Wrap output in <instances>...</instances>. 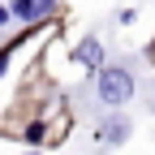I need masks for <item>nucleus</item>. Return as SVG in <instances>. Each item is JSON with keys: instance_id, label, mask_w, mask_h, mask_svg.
<instances>
[{"instance_id": "f03ea898", "label": "nucleus", "mask_w": 155, "mask_h": 155, "mask_svg": "<svg viewBox=\"0 0 155 155\" xmlns=\"http://www.w3.org/2000/svg\"><path fill=\"white\" fill-rule=\"evenodd\" d=\"M73 61H78V65H86V69H95V65L104 61V48H99V39H95V35H91V39H82V43L73 48Z\"/></svg>"}, {"instance_id": "f257e3e1", "label": "nucleus", "mask_w": 155, "mask_h": 155, "mask_svg": "<svg viewBox=\"0 0 155 155\" xmlns=\"http://www.w3.org/2000/svg\"><path fill=\"white\" fill-rule=\"evenodd\" d=\"M95 91H99V99L104 104H125V99H134V78L125 73V69H99V82H95Z\"/></svg>"}, {"instance_id": "39448f33", "label": "nucleus", "mask_w": 155, "mask_h": 155, "mask_svg": "<svg viewBox=\"0 0 155 155\" xmlns=\"http://www.w3.org/2000/svg\"><path fill=\"white\" fill-rule=\"evenodd\" d=\"M9 13H13V9H0V26H5V22H9Z\"/></svg>"}, {"instance_id": "7ed1b4c3", "label": "nucleus", "mask_w": 155, "mask_h": 155, "mask_svg": "<svg viewBox=\"0 0 155 155\" xmlns=\"http://www.w3.org/2000/svg\"><path fill=\"white\" fill-rule=\"evenodd\" d=\"M125 134H129L125 121H108L99 134H95V142H99V147H116V142H125Z\"/></svg>"}, {"instance_id": "423d86ee", "label": "nucleus", "mask_w": 155, "mask_h": 155, "mask_svg": "<svg viewBox=\"0 0 155 155\" xmlns=\"http://www.w3.org/2000/svg\"><path fill=\"white\" fill-rule=\"evenodd\" d=\"M0 73H5V56H0Z\"/></svg>"}, {"instance_id": "20e7f679", "label": "nucleus", "mask_w": 155, "mask_h": 155, "mask_svg": "<svg viewBox=\"0 0 155 155\" xmlns=\"http://www.w3.org/2000/svg\"><path fill=\"white\" fill-rule=\"evenodd\" d=\"M13 13L26 17V22H30V17H43L48 13V0H13Z\"/></svg>"}, {"instance_id": "0eeeda50", "label": "nucleus", "mask_w": 155, "mask_h": 155, "mask_svg": "<svg viewBox=\"0 0 155 155\" xmlns=\"http://www.w3.org/2000/svg\"><path fill=\"white\" fill-rule=\"evenodd\" d=\"M30 155H35V151H30Z\"/></svg>"}]
</instances>
